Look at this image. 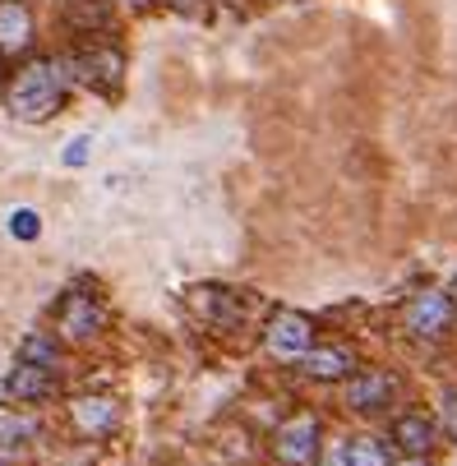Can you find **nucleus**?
I'll list each match as a JSON object with an SVG mask.
<instances>
[{"label": "nucleus", "mask_w": 457, "mask_h": 466, "mask_svg": "<svg viewBox=\"0 0 457 466\" xmlns=\"http://www.w3.org/2000/svg\"><path fill=\"white\" fill-rule=\"evenodd\" d=\"M70 420L79 434L88 439H102L120 425V407L111 402V397H75V407H70Z\"/></svg>", "instance_id": "1a4fd4ad"}, {"label": "nucleus", "mask_w": 457, "mask_h": 466, "mask_svg": "<svg viewBox=\"0 0 457 466\" xmlns=\"http://www.w3.org/2000/svg\"><path fill=\"white\" fill-rule=\"evenodd\" d=\"M129 5H139V0H129Z\"/></svg>", "instance_id": "5701e85b"}, {"label": "nucleus", "mask_w": 457, "mask_h": 466, "mask_svg": "<svg viewBox=\"0 0 457 466\" xmlns=\"http://www.w3.org/2000/svg\"><path fill=\"white\" fill-rule=\"evenodd\" d=\"M398 402V379L388 370H365L347 383V407L361 411V416H379Z\"/></svg>", "instance_id": "423d86ee"}, {"label": "nucleus", "mask_w": 457, "mask_h": 466, "mask_svg": "<svg viewBox=\"0 0 457 466\" xmlns=\"http://www.w3.org/2000/svg\"><path fill=\"white\" fill-rule=\"evenodd\" d=\"M107 323V305L97 296H84V291H65L60 305H56V328L65 338H97Z\"/></svg>", "instance_id": "20e7f679"}, {"label": "nucleus", "mask_w": 457, "mask_h": 466, "mask_svg": "<svg viewBox=\"0 0 457 466\" xmlns=\"http://www.w3.org/2000/svg\"><path fill=\"white\" fill-rule=\"evenodd\" d=\"M448 296H452V309H457V282H452V291H448Z\"/></svg>", "instance_id": "4be33fe9"}, {"label": "nucleus", "mask_w": 457, "mask_h": 466, "mask_svg": "<svg viewBox=\"0 0 457 466\" xmlns=\"http://www.w3.org/2000/svg\"><path fill=\"white\" fill-rule=\"evenodd\" d=\"M434 439H439V425L421 411H407L393 420V448H402L407 457H425L434 448Z\"/></svg>", "instance_id": "f8f14e48"}, {"label": "nucleus", "mask_w": 457, "mask_h": 466, "mask_svg": "<svg viewBox=\"0 0 457 466\" xmlns=\"http://www.w3.org/2000/svg\"><path fill=\"white\" fill-rule=\"evenodd\" d=\"M264 347H269V356L296 365L314 347V323L305 314H296V309H278L273 323H269V332H264Z\"/></svg>", "instance_id": "7ed1b4c3"}, {"label": "nucleus", "mask_w": 457, "mask_h": 466, "mask_svg": "<svg viewBox=\"0 0 457 466\" xmlns=\"http://www.w3.org/2000/svg\"><path fill=\"white\" fill-rule=\"evenodd\" d=\"M0 392L10 397V402H46V397L56 392V365H33V360H19L5 383H0Z\"/></svg>", "instance_id": "6e6552de"}, {"label": "nucleus", "mask_w": 457, "mask_h": 466, "mask_svg": "<svg viewBox=\"0 0 457 466\" xmlns=\"http://www.w3.org/2000/svg\"><path fill=\"white\" fill-rule=\"evenodd\" d=\"M88 157H93V135L70 139V144H65V153H60V162H65V167H84Z\"/></svg>", "instance_id": "f3484780"}, {"label": "nucleus", "mask_w": 457, "mask_h": 466, "mask_svg": "<svg viewBox=\"0 0 457 466\" xmlns=\"http://www.w3.org/2000/svg\"><path fill=\"white\" fill-rule=\"evenodd\" d=\"M70 75L97 93H116L120 88V75H125V56L111 51V46H84L75 60H70Z\"/></svg>", "instance_id": "39448f33"}, {"label": "nucleus", "mask_w": 457, "mask_h": 466, "mask_svg": "<svg viewBox=\"0 0 457 466\" xmlns=\"http://www.w3.org/2000/svg\"><path fill=\"white\" fill-rule=\"evenodd\" d=\"M398 466H430L425 457H407V461H398Z\"/></svg>", "instance_id": "412c9836"}, {"label": "nucleus", "mask_w": 457, "mask_h": 466, "mask_svg": "<svg viewBox=\"0 0 457 466\" xmlns=\"http://www.w3.org/2000/svg\"><path fill=\"white\" fill-rule=\"evenodd\" d=\"M33 42V15L24 0H0V56H19Z\"/></svg>", "instance_id": "9b49d317"}, {"label": "nucleus", "mask_w": 457, "mask_h": 466, "mask_svg": "<svg viewBox=\"0 0 457 466\" xmlns=\"http://www.w3.org/2000/svg\"><path fill=\"white\" fill-rule=\"evenodd\" d=\"M70 65L65 60H28L5 88V106L15 120H51L70 93Z\"/></svg>", "instance_id": "f257e3e1"}, {"label": "nucleus", "mask_w": 457, "mask_h": 466, "mask_svg": "<svg viewBox=\"0 0 457 466\" xmlns=\"http://www.w3.org/2000/svg\"><path fill=\"white\" fill-rule=\"evenodd\" d=\"M393 443H383L374 434H361V439H347V466H393Z\"/></svg>", "instance_id": "ddd939ff"}, {"label": "nucleus", "mask_w": 457, "mask_h": 466, "mask_svg": "<svg viewBox=\"0 0 457 466\" xmlns=\"http://www.w3.org/2000/svg\"><path fill=\"white\" fill-rule=\"evenodd\" d=\"M273 452L282 466H310L319 457V420L314 416H291L273 434Z\"/></svg>", "instance_id": "0eeeda50"}, {"label": "nucleus", "mask_w": 457, "mask_h": 466, "mask_svg": "<svg viewBox=\"0 0 457 466\" xmlns=\"http://www.w3.org/2000/svg\"><path fill=\"white\" fill-rule=\"evenodd\" d=\"M19 360H33V365H56L60 360V347L46 338V332H33V338L19 342Z\"/></svg>", "instance_id": "2eb2a0df"}, {"label": "nucleus", "mask_w": 457, "mask_h": 466, "mask_svg": "<svg viewBox=\"0 0 457 466\" xmlns=\"http://www.w3.org/2000/svg\"><path fill=\"white\" fill-rule=\"evenodd\" d=\"M319 466H347V443L329 448V452H323V461H319Z\"/></svg>", "instance_id": "6ab92c4d"}, {"label": "nucleus", "mask_w": 457, "mask_h": 466, "mask_svg": "<svg viewBox=\"0 0 457 466\" xmlns=\"http://www.w3.org/2000/svg\"><path fill=\"white\" fill-rule=\"evenodd\" d=\"M171 5H176V10H194V5H199V0H171Z\"/></svg>", "instance_id": "aec40b11"}, {"label": "nucleus", "mask_w": 457, "mask_h": 466, "mask_svg": "<svg viewBox=\"0 0 457 466\" xmlns=\"http://www.w3.org/2000/svg\"><path fill=\"white\" fill-rule=\"evenodd\" d=\"M0 65H5V56H0Z\"/></svg>", "instance_id": "b1692460"}, {"label": "nucleus", "mask_w": 457, "mask_h": 466, "mask_svg": "<svg viewBox=\"0 0 457 466\" xmlns=\"http://www.w3.org/2000/svg\"><path fill=\"white\" fill-rule=\"evenodd\" d=\"M28 439H37V420H28V416H0V448H24Z\"/></svg>", "instance_id": "4468645a"}, {"label": "nucleus", "mask_w": 457, "mask_h": 466, "mask_svg": "<svg viewBox=\"0 0 457 466\" xmlns=\"http://www.w3.org/2000/svg\"><path fill=\"white\" fill-rule=\"evenodd\" d=\"M452 319H457V309H452L448 291H421L407 305V314H402V323H407V332L416 342H439L443 332L452 328Z\"/></svg>", "instance_id": "f03ea898"}, {"label": "nucleus", "mask_w": 457, "mask_h": 466, "mask_svg": "<svg viewBox=\"0 0 457 466\" xmlns=\"http://www.w3.org/2000/svg\"><path fill=\"white\" fill-rule=\"evenodd\" d=\"M296 365H300V374H305V379H319V383L347 379V374L356 370V360H351V351H347V347H310Z\"/></svg>", "instance_id": "9d476101"}, {"label": "nucleus", "mask_w": 457, "mask_h": 466, "mask_svg": "<svg viewBox=\"0 0 457 466\" xmlns=\"http://www.w3.org/2000/svg\"><path fill=\"white\" fill-rule=\"evenodd\" d=\"M439 416H443V430L457 439V388H448V392L439 397Z\"/></svg>", "instance_id": "a211bd4d"}, {"label": "nucleus", "mask_w": 457, "mask_h": 466, "mask_svg": "<svg viewBox=\"0 0 457 466\" xmlns=\"http://www.w3.org/2000/svg\"><path fill=\"white\" fill-rule=\"evenodd\" d=\"M5 227H10L15 240H37V236H42V218H37L33 208H15Z\"/></svg>", "instance_id": "dca6fc26"}]
</instances>
